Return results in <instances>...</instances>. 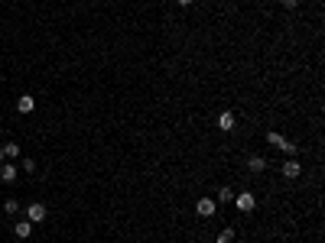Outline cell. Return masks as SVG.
<instances>
[{
	"label": "cell",
	"instance_id": "obj_16",
	"mask_svg": "<svg viewBox=\"0 0 325 243\" xmlns=\"http://www.w3.org/2000/svg\"><path fill=\"white\" fill-rule=\"evenodd\" d=\"M296 3H299V0H283V7H286V10H296Z\"/></svg>",
	"mask_w": 325,
	"mask_h": 243
},
{
	"label": "cell",
	"instance_id": "obj_4",
	"mask_svg": "<svg viewBox=\"0 0 325 243\" xmlns=\"http://www.w3.org/2000/svg\"><path fill=\"white\" fill-rule=\"evenodd\" d=\"M16 175H20V172H16V162H10V159H7V162H0V182H7V185H10V182H16Z\"/></svg>",
	"mask_w": 325,
	"mask_h": 243
},
{
	"label": "cell",
	"instance_id": "obj_8",
	"mask_svg": "<svg viewBox=\"0 0 325 243\" xmlns=\"http://www.w3.org/2000/svg\"><path fill=\"white\" fill-rule=\"evenodd\" d=\"M247 169L254 172V175H260V172L267 169V159H263V156H250L247 159Z\"/></svg>",
	"mask_w": 325,
	"mask_h": 243
},
{
	"label": "cell",
	"instance_id": "obj_15",
	"mask_svg": "<svg viewBox=\"0 0 325 243\" xmlns=\"http://www.w3.org/2000/svg\"><path fill=\"white\" fill-rule=\"evenodd\" d=\"M23 172H36V162H32V159H23Z\"/></svg>",
	"mask_w": 325,
	"mask_h": 243
},
{
	"label": "cell",
	"instance_id": "obj_5",
	"mask_svg": "<svg viewBox=\"0 0 325 243\" xmlns=\"http://www.w3.org/2000/svg\"><path fill=\"white\" fill-rule=\"evenodd\" d=\"M280 175L283 179H299V175H303V166H299V162H296V159H290V162H283V169H280Z\"/></svg>",
	"mask_w": 325,
	"mask_h": 243
},
{
	"label": "cell",
	"instance_id": "obj_13",
	"mask_svg": "<svg viewBox=\"0 0 325 243\" xmlns=\"http://www.w3.org/2000/svg\"><path fill=\"white\" fill-rule=\"evenodd\" d=\"M3 211H7V214H16V211H20V201H16V198H7V201H3Z\"/></svg>",
	"mask_w": 325,
	"mask_h": 243
},
{
	"label": "cell",
	"instance_id": "obj_2",
	"mask_svg": "<svg viewBox=\"0 0 325 243\" xmlns=\"http://www.w3.org/2000/svg\"><path fill=\"white\" fill-rule=\"evenodd\" d=\"M26 221L30 224H43L46 221V204L43 201H32L30 208H26Z\"/></svg>",
	"mask_w": 325,
	"mask_h": 243
},
{
	"label": "cell",
	"instance_id": "obj_7",
	"mask_svg": "<svg viewBox=\"0 0 325 243\" xmlns=\"http://www.w3.org/2000/svg\"><path fill=\"white\" fill-rule=\"evenodd\" d=\"M32 227H36V224H30V221H16V224H13V237H16V240H26V237L32 233Z\"/></svg>",
	"mask_w": 325,
	"mask_h": 243
},
{
	"label": "cell",
	"instance_id": "obj_11",
	"mask_svg": "<svg viewBox=\"0 0 325 243\" xmlns=\"http://www.w3.org/2000/svg\"><path fill=\"white\" fill-rule=\"evenodd\" d=\"M3 156L10 159V162H16L20 159V143H3Z\"/></svg>",
	"mask_w": 325,
	"mask_h": 243
},
{
	"label": "cell",
	"instance_id": "obj_19",
	"mask_svg": "<svg viewBox=\"0 0 325 243\" xmlns=\"http://www.w3.org/2000/svg\"><path fill=\"white\" fill-rule=\"evenodd\" d=\"M218 243H225V240H218Z\"/></svg>",
	"mask_w": 325,
	"mask_h": 243
},
{
	"label": "cell",
	"instance_id": "obj_1",
	"mask_svg": "<svg viewBox=\"0 0 325 243\" xmlns=\"http://www.w3.org/2000/svg\"><path fill=\"white\" fill-rule=\"evenodd\" d=\"M241 214H250L257 208V198H254V191H234V201H231Z\"/></svg>",
	"mask_w": 325,
	"mask_h": 243
},
{
	"label": "cell",
	"instance_id": "obj_9",
	"mask_svg": "<svg viewBox=\"0 0 325 243\" xmlns=\"http://www.w3.org/2000/svg\"><path fill=\"white\" fill-rule=\"evenodd\" d=\"M32 107H36V101H32L30 94H20V101H16V110H20V114H32Z\"/></svg>",
	"mask_w": 325,
	"mask_h": 243
},
{
	"label": "cell",
	"instance_id": "obj_10",
	"mask_svg": "<svg viewBox=\"0 0 325 243\" xmlns=\"http://www.w3.org/2000/svg\"><path fill=\"white\" fill-rule=\"evenodd\" d=\"M231 201H234V188H218V198H215V204H231Z\"/></svg>",
	"mask_w": 325,
	"mask_h": 243
},
{
	"label": "cell",
	"instance_id": "obj_17",
	"mask_svg": "<svg viewBox=\"0 0 325 243\" xmlns=\"http://www.w3.org/2000/svg\"><path fill=\"white\" fill-rule=\"evenodd\" d=\"M176 3H179V7H192L195 0H176Z\"/></svg>",
	"mask_w": 325,
	"mask_h": 243
},
{
	"label": "cell",
	"instance_id": "obj_3",
	"mask_svg": "<svg viewBox=\"0 0 325 243\" xmlns=\"http://www.w3.org/2000/svg\"><path fill=\"white\" fill-rule=\"evenodd\" d=\"M215 211H218V204H215L211 198L195 201V214H198V217H215Z\"/></svg>",
	"mask_w": 325,
	"mask_h": 243
},
{
	"label": "cell",
	"instance_id": "obj_14",
	"mask_svg": "<svg viewBox=\"0 0 325 243\" xmlns=\"http://www.w3.org/2000/svg\"><path fill=\"white\" fill-rule=\"evenodd\" d=\"M218 240H225V243H234V227H225V230L218 233Z\"/></svg>",
	"mask_w": 325,
	"mask_h": 243
},
{
	"label": "cell",
	"instance_id": "obj_6",
	"mask_svg": "<svg viewBox=\"0 0 325 243\" xmlns=\"http://www.w3.org/2000/svg\"><path fill=\"white\" fill-rule=\"evenodd\" d=\"M215 123H218V130H225V133H231V130L238 127V120H234V114H231V110H221Z\"/></svg>",
	"mask_w": 325,
	"mask_h": 243
},
{
	"label": "cell",
	"instance_id": "obj_18",
	"mask_svg": "<svg viewBox=\"0 0 325 243\" xmlns=\"http://www.w3.org/2000/svg\"><path fill=\"white\" fill-rule=\"evenodd\" d=\"M0 162H7V156H3V146H0Z\"/></svg>",
	"mask_w": 325,
	"mask_h": 243
},
{
	"label": "cell",
	"instance_id": "obj_12",
	"mask_svg": "<svg viewBox=\"0 0 325 243\" xmlns=\"http://www.w3.org/2000/svg\"><path fill=\"white\" fill-rule=\"evenodd\" d=\"M280 152H286V156L292 159V156H296V152H299V146H296V143H290V139L283 137V139H280Z\"/></svg>",
	"mask_w": 325,
	"mask_h": 243
}]
</instances>
